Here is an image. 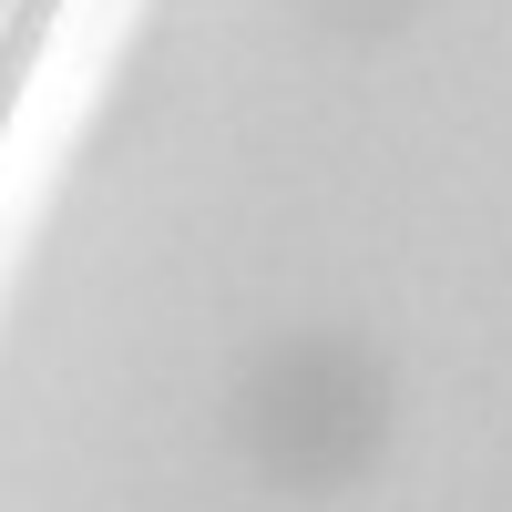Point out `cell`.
Returning a JSON list of instances; mask_svg holds the SVG:
<instances>
[{
  "mask_svg": "<svg viewBox=\"0 0 512 512\" xmlns=\"http://www.w3.org/2000/svg\"><path fill=\"white\" fill-rule=\"evenodd\" d=\"M390 359L359 338H277L267 359L236 379V451L277 492H349L390 451Z\"/></svg>",
  "mask_w": 512,
  "mask_h": 512,
  "instance_id": "6da1fadb",
  "label": "cell"
},
{
  "mask_svg": "<svg viewBox=\"0 0 512 512\" xmlns=\"http://www.w3.org/2000/svg\"><path fill=\"white\" fill-rule=\"evenodd\" d=\"M308 11H318L328 31H349V41H379V31H400L420 0H308Z\"/></svg>",
  "mask_w": 512,
  "mask_h": 512,
  "instance_id": "7a4b0ae2",
  "label": "cell"
}]
</instances>
